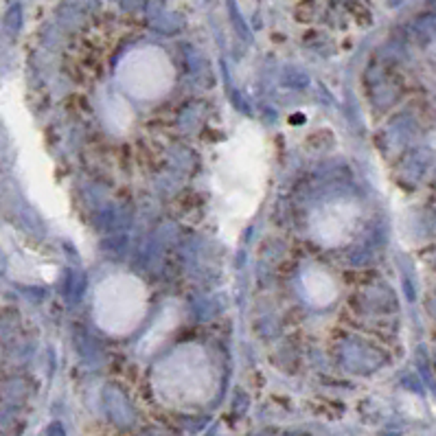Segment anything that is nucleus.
<instances>
[{"label":"nucleus","instance_id":"1","mask_svg":"<svg viewBox=\"0 0 436 436\" xmlns=\"http://www.w3.org/2000/svg\"><path fill=\"white\" fill-rule=\"evenodd\" d=\"M270 145L256 123L242 121L219 147L211 193L224 242L235 244L266 197Z\"/></svg>","mask_w":436,"mask_h":436},{"label":"nucleus","instance_id":"2","mask_svg":"<svg viewBox=\"0 0 436 436\" xmlns=\"http://www.w3.org/2000/svg\"><path fill=\"white\" fill-rule=\"evenodd\" d=\"M150 309L147 285L136 274L114 272L99 281L93 294L95 325L110 336H128L145 321Z\"/></svg>","mask_w":436,"mask_h":436},{"label":"nucleus","instance_id":"3","mask_svg":"<svg viewBox=\"0 0 436 436\" xmlns=\"http://www.w3.org/2000/svg\"><path fill=\"white\" fill-rule=\"evenodd\" d=\"M114 77L128 97L138 101H158L171 93L176 83V68L165 48L142 44L130 48L121 57Z\"/></svg>","mask_w":436,"mask_h":436},{"label":"nucleus","instance_id":"4","mask_svg":"<svg viewBox=\"0 0 436 436\" xmlns=\"http://www.w3.org/2000/svg\"><path fill=\"white\" fill-rule=\"evenodd\" d=\"M156 388L171 401L202 399L213 386V366L199 344H180L156 366Z\"/></svg>","mask_w":436,"mask_h":436},{"label":"nucleus","instance_id":"5","mask_svg":"<svg viewBox=\"0 0 436 436\" xmlns=\"http://www.w3.org/2000/svg\"><path fill=\"white\" fill-rule=\"evenodd\" d=\"M364 211L353 197H331L309 215V237L323 248H340L353 242L362 230Z\"/></svg>","mask_w":436,"mask_h":436},{"label":"nucleus","instance_id":"6","mask_svg":"<svg viewBox=\"0 0 436 436\" xmlns=\"http://www.w3.org/2000/svg\"><path fill=\"white\" fill-rule=\"evenodd\" d=\"M301 292H303L307 305H311L316 309H327L340 296V283L327 268L307 266L301 272Z\"/></svg>","mask_w":436,"mask_h":436},{"label":"nucleus","instance_id":"7","mask_svg":"<svg viewBox=\"0 0 436 436\" xmlns=\"http://www.w3.org/2000/svg\"><path fill=\"white\" fill-rule=\"evenodd\" d=\"M101 119L105 128L114 134H128L134 125V110L132 105L119 97V95H108L101 103Z\"/></svg>","mask_w":436,"mask_h":436}]
</instances>
